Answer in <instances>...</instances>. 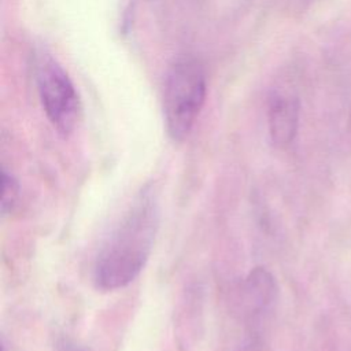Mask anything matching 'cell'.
Wrapping results in <instances>:
<instances>
[{
  "label": "cell",
  "mask_w": 351,
  "mask_h": 351,
  "mask_svg": "<svg viewBox=\"0 0 351 351\" xmlns=\"http://www.w3.org/2000/svg\"><path fill=\"white\" fill-rule=\"evenodd\" d=\"M244 351H245V350H244Z\"/></svg>",
  "instance_id": "8"
},
{
  "label": "cell",
  "mask_w": 351,
  "mask_h": 351,
  "mask_svg": "<svg viewBox=\"0 0 351 351\" xmlns=\"http://www.w3.org/2000/svg\"><path fill=\"white\" fill-rule=\"evenodd\" d=\"M36 82L52 126L62 136L73 133L80 118V99L64 69L51 55L41 53L36 62Z\"/></svg>",
  "instance_id": "3"
},
{
  "label": "cell",
  "mask_w": 351,
  "mask_h": 351,
  "mask_svg": "<svg viewBox=\"0 0 351 351\" xmlns=\"http://www.w3.org/2000/svg\"><path fill=\"white\" fill-rule=\"evenodd\" d=\"M206 97V75L195 59H181L169 70L163 92V117L169 136L184 140Z\"/></svg>",
  "instance_id": "2"
},
{
  "label": "cell",
  "mask_w": 351,
  "mask_h": 351,
  "mask_svg": "<svg viewBox=\"0 0 351 351\" xmlns=\"http://www.w3.org/2000/svg\"><path fill=\"white\" fill-rule=\"evenodd\" d=\"M159 219L158 193L154 185H145L134 196L96 256L93 282L97 289L117 291L138 277L151 255Z\"/></svg>",
  "instance_id": "1"
},
{
  "label": "cell",
  "mask_w": 351,
  "mask_h": 351,
  "mask_svg": "<svg viewBox=\"0 0 351 351\" xmlns=\"http://www.w3.org/2000/svg\"><path fill=\"white\" fill-rule=\"evenodd\" d=\"M19 191L21 188H19L18 180L12 174H10L5 169H3L1 170V202H0L3 215H7L14 210L19 197Z\"/></svg>",
  "instance_id": "6"
},
{
  "label": "cell",
  "mask_w": 351,
  "mask_h": 351,
  "mask_svg": "<svg viewBox=\"0 0 351 351\" xmlns=\"http://www.w3.org/2000/svg\"><path fill=\"white\" fill-rule=\"evenodd\" d=\"M299 122V103L295 97L276 95L269 106V132L271 141L287 147L296 136Z\"/></svg>",
  "instance_id": "4"
},
{
  "label": "cell",
  "mask_w": 351,
  "mask_h": 351,
  "mask_svg": "<svg viewBox=\"0 0 351 351\" xmlns=\"http://www.w3.org/2000/svg\"><path fill=\"white\" fill-rule=\"evenodd\" d=\"M55 351H90L84 344L70 337H62L55 346Z\"/></svg>",
  "instance_id": "7"
},
{
  "label": "cell",
  "mask_w": 351,
  "mask_h": 351,
  "mask_svg": "<svg viewBox=\"0 0 351 351\" xmlns=\"http://www.w3.org/2000/svg\"><path fill=\"white\" fill-rule=\"evenodd\" d=\"M244 302L250 314H261L267 310L277 295V285L273 276L263 267H255L244 281Z\"/></svg>",
  "instance_id": "5"
}]
</instances>
